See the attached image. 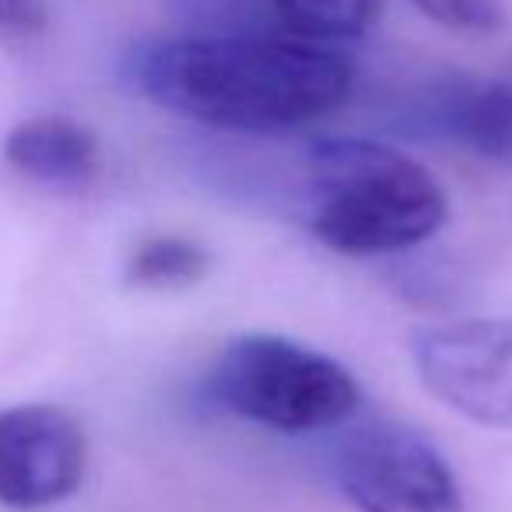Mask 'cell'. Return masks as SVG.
Instances as JSON below:
<instances>
[{
	"label": "cell",
	"mask_w": 512,
	"mask_h": 512,
	"mask_svg": "<svg viewBox=\"0 0 512 512\" xmlns=\"http://www.w3.org/2000/svg\"><path fill=\"white\" fill-rule=\"evenodd\" d=\"M123 81L141 99L235 134H288L341 109L355 85L344 50L249 32H179L130 46Z\"/></svg>",
	"instance_id": "cell-1"
},
{
	"label": "cell",
	"mask_w": 512,
	"mask_h": 512,
	"mask_svg": "<svg viewBox=\"0 0 512 512\" xmlns=\"http://www.w3.org/2000/svg\"><path fill=\"white\" fill-rule=\"evenodd\" d=\"M449 218L439 179L390 144L323 137L306 155V225L344 256H390L428 242Z\"/></svg>",
	"instance_id": "cell-2"
},
{
	"label": "cell",
	"mask_w": 512,
	"mask_h": 512,
	"mask_svg": "<svg viewBox=\"0 0 512 512\" xmlns=\"http://www.w3.org/2000/svg\"><path fill=\"white\" fill-rule=\"evenodd\" d=\"M207 397L260 428L306 435L355 418L362 386L327 351L281 334H242L214 362Z\"/></svg>",
	"instance_id": "cell-3"
},
{
	"label": "cell",
	"mask_w": 512,
	"mask_h": 512,
	"mask_svg": "<svg viewBox=\"0 0 512 512\" xmlns=\"http://www.w3.org/2000/svg\"><path fill=\"white\" fill-rule=\"evenodd\" d=\"M334 474L358 512H467L439 446L400 421L351 428L334 449Z\"/></svg>",
	"instance_id": "cell-4"
},
{
	"label": "cell",
	"mask_w": 512,
	"mask_h": 512,
	"mask_svg": "<svg viewBox=\"0 0 512 512\" xmlns=\"http://www.w3.org/2000/svg\"><path fill=\"white\" fill-rule=\"evenodd\" d=\"M411 358L421 386L449 411L512 432V316L421 327Z\"/></svg>",
	"instance_id": "cell-5"
},
{
	"label": "cell",
	"mask_w": 512,
	"mask_h": 512,
	"mask_svg": "<svg viewBox=\"0 0 512 512\" xmlns=\"http://www.w3.org/2000/svg\"><path fill=\"white\" fill-rule=\"evenodd\" d=\"M88 439L81 421L57 404H15L0 411V505L50 509L81 488Z\"/></svg>",
	"instance_id": "cell-6"
},
{
	"label": "cell",
	"mask_w": 512,
	"mask_h": 512,
	"mask_svg": "<svg viewBox=\"0 0 512 512\" xmlns=\"http://www.w3.org/2000/svg\"><path fill=\"white\" fill-rule=\"evenodd\" d=\"M411 120L425 134L449 137L484 162L512 165V78L505 71L495 78H435L414 99Z\"/></svg>",
	"instance_id": "cell-7"
},
{
	"label": "cell",
	"mask_w": 512,
	"mask_h": 512,
	"mask_svg": "<svg viewBox=\"0 0 512 512\" xmlns=\"http://www.w3.org/2000/svg\"><path fill=\"white\" fill-rule=\"evenodd\" d=\"M4 158L32 183L78 190L99 172V141L71 116H32L4 137Z\"/></svg>",
	"instance_id": "cell-8"
},
{
	"label": "cell",
	"mask_w": 512,
	"mask_h": 512,
	"mask_svg": "<svg viewBox=\"0 0 512 512\" xmlns=\"http://www.w3.org/2000/svg\"><path fill=\"white\" fill-rule=\"evenodd\" d=\"M383 0H242V32L341 50L376 25Z\"/></svg>",
	"instance_id": "cell-9"
},
{
	"label": "cell",
	"mask_w": 512,
	"mask_h": 512,
	"mask_svg": "<svg viewBox=\"0 0 512 512\" xmlns=\"http://www.w3.org/2000/svg\"><path fill=\"white\" fill-rule=\"evenodd\" d=\"M211 267V253L190 235H148L127 260V285L151 292H179L197 285Z\"/></svg>",
	"instance_id": "cell-10"
},
{
	"label": "cell",
	"mask_w": 512,
	"mask_h": 512,
	"mask_svg": "<svg viewBox=\"0 0 512 512\" xmlns=\"http://www.w3.org/2000/svg\"><path fill=\"white\" fill-rule=\"evenodd\" d=\"M421 18L463 36H491L505 25L502 0H407Z\"/></svg>",
	"instance_id": "cell-11"
},
{
	"label": "cell",
	"mask_w": 512,
	"mask_h": 512,
	"mask_svg": "<svg viewBox=\"0 0 512 512\" xmlns=\"http://www.w3.org/2000/svg\"><path fill=\"white\" fill-rule=\"evenodd\" d=\"M43 22H46L43 0H0V32L29 36V32L43 29Z\"/></svg>",
	"instance_id": "cell-12"
},
{
	"label": "cell",
	"mask_w": 512,
	"mask_h": 512,
	"mask_svg": "<svg viewBox=\"0 0 512 512\" xmlns=\"http://www.w3.org/2000/svg\"><path fill=\"white\" fill-rule=\"evenodd\" d=\"M505 74H509V78H512V60H509V67H505Z\"/></svg>",
	"instance_id": "cell-13"
}]
</instances>
